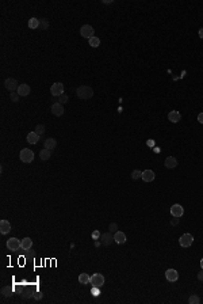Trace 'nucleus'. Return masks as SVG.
<instances>
[{
	"label": "nucleus",
	"mask_w": 203,
	"mask_h": 304,
	"mask_svg": "<svg viewBox=\"0 0 203 304\" xmlns=\"http://www.w3.org/2000/svg\"><path fill=\"white\" fill-rule=\"evenodd\" d=\"M76 94L80 99H89L93 96V90L89 86H80L76 90Z\"/></svg>",
	"instance_id": "f257e3e1"
},
{
	"label": "nucleus",
	"mask_w": 203,
	"mask_h": 304,
	"mask_svg": "<svg viewBox=\"0 0 203 304\" xmlns=\"http://www.w3.org/2000/svg\"><path fill=\"white\" fill-rule=\"evenodd\" d=\"M20 160L23 163H31L34 160V152L31 151V149L29 148H24L20 151V155H19Z\"/></svg>",
	"instance_id": "f03ea898"
},
{
	"label": "nucleus",
	"mask_w": 203,
	"mask_h": 304,
	"mask_svg": "<svg viewBox=\"0 0 203 304\" xmlns=\"http://www.w3.org/2000/svg\"><path fill=\"white\" fill-rule=\"evenodd\" d=\"M89 283L92 284V287H98V288H102L104 285V276L100 274V273H95L91 276V281Z\"/></svg>",
	"instance_id": "7ed1b4c3"
},
{
	"label": "nucleus",
	"mask_w": 203,
	"mask_h": 304,
	"mask_svg": "<svg viewBox=\"0 0 203 304\" xmlns=\"http://www.w3.org/2000/svg\"><path fill=\"white\" fill-rule=\"evenodd\" d=\"M179 243H180V246L182 247H190V246H192V243H194V236L191 234H184V235H182L180 236V239H179Z\"/></svg>",
	"instance_id": "20e7f679"
},
{
	"label": "nucleus",
	"mask_w": 203,
	"mask_h": 304,
	"mask_svg": "<svg viewBox=\"0 0 203 304\" xmlns=\"http://www.w3.org/2000/svg\"><path fill=\"white\" fill-rule=\"evenodd\" d=\"M93 27L91 26V24H84L83 27L80 29V34H81V37H84V38H92V37H95L93 36Z\"/></svg>",
	"instance_id": "39448f33"
},
{
	"label": "nucleus",
	"mask_w": 203,
	"mask_h": 304,
	"mask_svg": "<svg viewBox=\"0 0 203 304\" xmlns=\"http://www.w3.org/2000/svg\"><path fill=\"white\" fill-rule=\"evenodd\" d=\"M7 249L11 251H16V250L22 249V242H19V239H16V238H11L7 240Z\"/></svg>",
	"instance_id": "423d86ee"
},
{
	"label": "nucleus",
	"mask_w": 203,
	"mask_h": 304,
	"mask_svg": "<svg viewBox=\"0 0 203 304\" xmlns=\"http://www.w3.org/2000/svg\"><path fill=\"white\" fill-rule=\"evenodd\" d=\"M50 92L53 96H61L64 94V84L62 83H54L50 87Z\"/></svg>",
	"instance_id": "0eeeda50"
},
{
	"label": "nucleus",
	"mask_w": 203,
	"mask_h": 304,
	"mask_svg": "<svg viewBox=\"0 0 203 304\" xmlns=\"http://www.w3.org/2000/svg\"><path fill=\"white\" fill-rule=\"evenodd\" d=\"M171 215H172L173 217H182L184 215V208L180 205V204H175V205L171 206Z\"/></svg>",
	"instance_id": "6e6552de"
},
{
	"label": "nucleus",
	"mask_w": 203,
	"mask_h": 304,
	"mask_svg": "<svg viewBox=\"0 0 203 304\" xmlns=\"http://www.w3.org/2000/svg\"><path fill=\"white\" fill-rule=\"evenodd\" d=\"M4 86H5V88L8 90V91H11V92H15L18 90V81L15 80V79H12V77H8L7 80H5V83H4Z\"/></svg>",
	"instance_id": "1a4fd4ad"
},
{
	"label": "nucleus",
	"mask_w": 203,
	"mask_h": 304,
	"mask_svg": "<svg viewBox=\"0 0 203 304\" xmlns=\"http://www.w3.org/2000/svg\"><path fill=\"white\" fill-rule=\"evenodd\" d=\"M50 111H52V114H54V115H57V117H60V115L64 114V106H62L61 103L56 102V103H53V105H52Z\"/></svg>",
	"instance_id": "9d476101"
},
{
	"label": "nucleus",
	"mask_w": 203,
	"mask_h": 304,
	"mask_svg": "<svg viewBox=\"0 0 203 304\" xmlns=\"http://www.w3.org/2000/svg\"><path fill=\"white\" fill-rule=\"evenodd\" d=\"M165 278H167L169 283H175V281H177V278H179V273H177L175 269H168V270L165 272Z\"/></svg>",
	"instance_id": "9b49d317"
},
{
	"label": "nucleus",
	"mask_w": 203,
	"mask_h": 304,
	"mask_svg": "<svg viewBox=\"0 0 203 304\" xmlns=\"http://www.w3.org/2000/svg\"><path fill=\"white\" fill-rule=\"evenodd\" d=\"M30 91H31V88H30L29 84H19V87H18V90H16V92L19 94L20 96H27L30 94Z\"/></svg>",
	"instance_id": "f8f14e48"
},
{
	"label": "nucleus",
	"mask_w": 203,
	"mask_h": 304,
	"mask_svg": "<svg viewBox=\"0 0 203 304\" xmlns=\"http://www.w3.org/2000/svg\"><path fill=\"white\" fill-rule=\"evenodd\" d=\"M114 242H117L118 244H123L126 242V235H125V232L117 231V232L114 234Z\"/></svg>",
	"instance_id": "ddd939ff"
},
{
	"label": "nucleus",
	"mask_w": 203,
	"mask_h": 304,
	"mask_svg": "<svg viewBox=\"0 0 203 304\" xmlns=\"http://www.w3.org/2000/svg\"><path fill=\"white\" fill-rule=\"evenodd\" d=\"M100 239H102L103 244L108 246V244H111L112 242H114V235H112V232H107L104 235H100Z\"/></svg>",
	"instance_id": "4468645a"
},
{
	"label": "nucleus",
	"mask_w": 203,
	"mask_h": 304,
	"mask_svg": "<svg viewBox=\"0 0 203 304\" xmlns=\"http://www.w3.org/2000/svg\"><path fill=\"white\" fill-rule=\"evenodd\" d=\"M168 120H169L171 122H173V124H176V122H179L180 120H182V114H180L179 111L173 110V111H171L169 114H168Z\"/></svg>",
	"instance_id": "2eb2a0df"
},
{
	"label": "nucleus",
	"mask_w": 203,
	"mask_h": 304,
	"mask_svg": "<svg viewBox=\"0 0 203 304\" xmlns=\"http://www.w3.org/2000/svg\"><path fill=\"white\" fill-rule=\"evenodd\" d=\"M11 231V224L8 223L7 220H2L0 221V232H2L3 235L8 234Z\"/></svg>",
	"instance_id": "dca6fc26"
},
{
	"label": "nucleus",
	"mask_w": 203,
	"mask_h": 304,
	"mask_svg": "<svg viewBox=\"0 0 203 304\" xmlns=\"http://www.w3.org/2000/svg\"><path fill=\"white\" fill-rule=\"evenodd\" d=\"M164 164L167 168H175L177 166V160H176V158H173V156H168V158L165 159Z\"/></svg>",
	"instance_id": "f3484780"
},
{
	"label": "nucleus",
	"mask_w": 203,
	"mask_h": 304,
	"mask_svg": "<svg viewBox=\"0 0 203 304\" xmlns=\"http://www.w3.org/2000/svg\"><path fill=\"white\" fill-rule=\"evenodd\" d=\"M142 179L145 181V182H152V181L154 179V172H153L152 170L142 171Z\"/></svg>",
	"instance_id": "a211bd4d"
},
{
	"label": "nucleus",
	"mask_w": 203,
	"mask_h": 304,
	"mask_svg": "<svg viewBox=\"0 0 203 304\" xmlns=\"http://www.w3.org/2000/svg\"><path fill=\"white\" fill-rule=\"evenodd\" d=\"M39 140V134H37L35 132H30L27 134V143L30 144H37Z\"/></svg>",
	"instance_id": "6ab92c4d"
},
{
	"label": "nucleus",
	"mask_w": 203,
	"mask_h": 304,
	"mask_svg": "<svg viewBox=\"0 0 203 304\" xmlns=\"http://www.w3.org/2000/svg\"><path fill=\"white\" fill-rule=\"evenodd\" d=\"M56 147H57V141H56V139H52V137H50V139H48L45 141V148L46 149H50V151H53Z\"/></svg>",
	"instance_id": "aec40b11"
},
{
	"label": "nucleus",
	"mask_w": 203,
	"mask_h": 304,
	"mask_svg": "<svg viewBox=\"0 0 203 304\" xmlns=\"http://www.w3.org/2000/svg\"><path fill=\"white\" fill-rule=\"evenodd\" d=\"M31 247H33V240L30 239V238H24L23 240H22V250H30Z\"/></svg>",
	"instance_id": "412c9836"
},
{
	"label": "nucleus",
	"mask_w": 203,
	"mask_h": 304,
	"mask_svg": "<svg viewBox=\"0 0 203 304\" xmlns=\"http://www.w3.org/2000/svg\"><path fill=\"white\" fill-rule=\"evenodd\" d=\"M50 155H52V151L50 149H46V148H43L42 151L39 152L41 160H49V159H50Z\"/></svg>",
	"instance_id": "4be33fe9"
},
{
	"label": "nucleus",
	"mask_w": 203,
	"mask_h": 304,
	"mask_svg": "<svg viewBox=\"0 0 203 304\" xmlns=\"http://www.w3.org/2000/svg\"><path fill=\"white\" fill-rule=\"evenodd\" d=\"M89 281H91V277H89V276L87 274V273H81V274L79 276V283H80V284H84V285H85V284H88Z\"/></svg>",
	"instance_id": "5701e85b"
},
{
	"label": "nucleus",
	"mask_w": 203,
	"mask_h": 304,
	"mask_svg": "<svg viewBox=\"0 0 203 304\" xmlns=\"http://www.w3.org/2000/svg\"><path fill=\"white\" fill-rule=\"evenodd\" d=\"M12 293H14V288L12 287H3L2 288V295L5 297L8 296H12Z\"/></svg>",
	"instance_id": "b1692460"
},
{
	"label": "nucleus",
	"mask_w": 203,
	"mask_h": 304,
	"mask_svg": "<svg viewBox=\"0 0 203 304\" xmlns=\"http://www.w3.org/2000/svg\"><path fill=\"white\" fill-rule=\"evenodd\" d=\"M29 27L30 29H37V27H39V19H37V18H31V19L29 21Z\"/></svg>",
	"instance_id": "393cba45"
},
{
	"label": "nucleus",
	"mask_w": 203,
	"mask_h": 304,
	"mask_svg": "<svg viewBox=\"0 0 203 304\" xmlns=\"http://www.w3.org/2000/svg\"><path fill=\"white\" fill-rule=\"evenodd\" d=\"M89 45H91L92 48H98V46L100 45V39H99L98 37H92V38H89Z\"/></svg>",
	"instance_id": "a878e982"
},
{
	"label": "nucleus",
	"mask_w": 203,
	"mask_h": 304,
	"mask_svg": "<svg viewBox=\"0 0 203 304\" xmlns=\"http://www.w3.org/2000/svg\"><path fill=\"white\" fill-rule=\"evenodd\" d=\"M188 303L190 304H199L201 303V299H199L198 295H191V296L188 297Z\"/></svg>",
	"instance_id": "bb28decb"
},
{
	"label": "nucleus",
	"mask_w": 203,
	"mask_h": 304,
	"mask_svg": "<svg viewBox=\"0 0 203 304\" xmlns=\"http://www.w3.org/2000/svg\"><path fill=\"white\" fill-rule=\"evenodd\" d=\"M34 132H35L37 134H39V136H41V134H43V133H45V125H42V124L37 125V126H35V130H34Z\"/></svg>",
	"instance_id": "cd10ccee"
},
{
	"label": "nucleus",
	"mask_w": 203,
	"mask_h": 304,
	"mask_svg": "<svg viewBox=\"0 0 203 304\" xmlns=\"http://www.w3.org/2000/svg\"><path fill=\"white\" fill-rule=\"evenodd\" d=\"M39 26H41V29L46 30V29L49 27V21L46 19V18H42V19L39 21Z\"/></svg>",
	"instance_id": "c85d7f7f"
},
{
	"label": "nucleus",
	"mask_w": 203,
	"mask_h": 304,
	"mask_svg": "<svg viewBox=\"0 0 203 304\" xmlns=\"http://www.w3.org/2000/svg\"><path fill=\"white\" fill-rule=\"evenodd\" d=\"M132 178H133V179H140V178H142V171L134 170V171L132 172Z\"/></svg>",
	"instance_id": "c756f323"
},
{
	"label": "nucleus",
	"mask_w": 203,
	"mask_h": 304,
	"mask_svg": "<svg viewBox=\"0 0 203 304\" xmlns=\"http://www.w3.org/2000/svg\"><path fill=\"white\" fill-rule=\"evenodd\" d=\"M68 101H69V98H68L67 94H62V95L58 98V103H61V105H64V103H67Z\"/></svg>",
	"instance_id": "7c9ffc66"
},
{
	"label": "nucleus",
	"mask_w": 203,
	"mask_h": 304,
	"mask_svg": "<svg viewBox=\"0 0 203 304\" xmlns=\"http://www.w3.org/2000/svg\"><path fill=\"white\" fill-rule=\"evenodd\" d=\"M19 94H18V92H11V95H10V98H11V101L12 102H18V101H19Z\"/></svg>",
	"instance_id": "2f4dec72"
},
{
	"label": "nucleus",
	"mask_w": 203,
	"mask_h": 304,
	"mask_svg": "<svg viewBox=\"0 0 203 304\" xmlns=\"http://www.w3.org/2000/svg\"><path fill=\"white\" fill-rule=\"evenodd\" d=\"M33 297L35 300H41L43 297V293L42 292H39V291H37V292H34V295H33Z\"/></svg>",
	"instance_id": "473e14b6"
},
{
	"label": "nucleus",
	"mask_w": 203,
	"mask_h": 304,
	"mask_svg": "<svg viewBox=\"0 0 203 304\" xmlns=\"http://www.w3.org/2000/svg\"><path fill=\"white\" fill-rule=\"evenodd\" d=\"M117 228H118L117 224H115V223H111V224H110V232H114V234H115V232L118 231Z\"/></svg>",
	"instance_id": "72a5a7b5"
},
{
	"label": "nucleus",
	"mask_w": 203,
	"mask_h": 304,
	"mask_svg": "<svg viewBox=\"0 0 203 304\" xmlns=\"http://www.w3.org/2000/svg\"><path fill=\"white\" fill-rule=\"evenodd\" d=\"M92 295H93V296H99V295H100L98 287H93V288H92Z\"/></svg>",
	"instance_id": "f704fd0d"
},
{
	"label": "nucleus",
	"mask_w": 203,
	"mask_h": 304,
	"mask_svg": "<svg viewBox=\"0 0 203 304\" xmlns=\"http://www.w3.org/2000/svg\"><path fill=\"white\" fill-rule=\"evenodd\" d=\"M34 293H31V292H24V293H22V299H29L30 296H33Z\"/></svg>",
	"instance_id": "c9c22d12"
},
{
	"label": "nucleus",
	"mask_w": 203,
	"mask_h": 304,
	"mask_svg": "<svg viewBox=\"0 0 203 304\" xmlns=\"http://www.w3.org/2000/svg\"><path fill=\"white\" fill-rule=\"evenodd\" d=\"M92 238H93V239H99V238H100V232H99V231H93V232H92Z\"/></svg>",
	"instance_id": "e433bc0d"
},
{
	"label": "nucleus",
	"mask_w": 203,
	"mask_h": 304,
	"mask_svg": "<svg viewBox=\"0 0 203 304\" xmlns=\"http://www.w3.org/2000/svg\"><path fill=\"white\" fill-rule=\"evenodd\" d=\"M177 223H179V217H173L171 220V225H177Z\"/></svg>",
	"instance_id": "4c0bfd02"
},
{
	"label": "nucleus",
	"mask_w": 203,
	"mask_h": 304,
	"mask_svg": "<svg viewBox=\"0 0 203 304\" xmlns=\"http://www.w3.org/2000/svg\"><path fill=\"white\" fill-rule=\"evenodd\" d=\"M198 280L199 281H203V269H202V272H199V273H198Z\"/></svg>",
	"instance_id": "58836bf2"
},
{
	"label": "nucleus",
	"mask_w": 203,
	"mask_h": 304,
	"mask_svg": "<svg viewBox=\"0 0 203 304\" xmlns=\"http://www.w3.org/2000/svg\"><path fill=\"white\" fill-rule=\"evenodd\" d=\"M198 121L201 122V124H203V113H201V114L198 115Z\"/></svg>",
	"instance_id": "ea45409f"
},
{
	"label": "nucleus",
	"mask_w": 203,
	"mask_h": 304,
	"mask_svg": "<svg viewBox=\"0 0 203 304\" xmlns=\"http://www.w3.org/2000/svg\"><path fill=\"white\" fill-rule=\"evenodd\" d=\"M199 37L203 39V27H202V29H199Z\"/></svg>",
	"instance_id": "a19ab883"
},
{
	"label": "nucleus",
	"mask_w": 203,
	"mask_h": 304,
	"mask_svg": "<svg viewBox=\"0 0 203 304\" xmlns=\"http://www.w3.org/2000/svg\"><path fill=\"white\" fill-rule=\"evenodd\" d=\"M201 268H202V269H203V258H202V259H201Z\"/></svg>",
	"instance_id": "79ce46f5"
}]
</instances>
